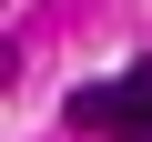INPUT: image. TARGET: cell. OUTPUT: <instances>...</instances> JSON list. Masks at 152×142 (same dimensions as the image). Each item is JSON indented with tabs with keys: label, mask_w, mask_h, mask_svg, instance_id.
Instances as JSON below:
<instances>
[{
	"label": "cell",
	"mask_w": 152,
	"mask_h": 142,
	"mask_svg": "<svg viewBox=\"0 0 152 142\" xmlns=\"http://www.w3.org/2000/svg\"><path fill=\"white\" fill-rule=\"evenodd\" d=\"M71 122H91V132H122V142H152V51L122 71V81H91V91H71Z\"/></svg>",
	"instance_id": "6da1fadb"
}]
</instances>
